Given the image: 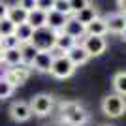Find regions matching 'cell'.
<instances>
[{
  "instance_id": "cell-1",
  "label": "cell",
  "mask_w": 126,
  "mask_h": 126,
  "mask_svg": "<svg viewBox=\"0 0 126 126\" xmlns=\"http://www.w3.org/2000/svg\"><path fill=\"white\" fill-rule=\"evenodd\" d=\"M60 119L68 126H85L89 122L90 115L77 100H66L60 105Z\"/></svg>"
},
{
  "instance_id": "cell-2",
  "label": "cell",
  "mask_w": 126,
  "mask_h": 126,
  "mask_svg": "<svg viewBox=\"0 0 126 126\" xmlns=\"http://www.w3.org/2000/svg\"><path fill=\"white\" fill-rule=\"evenodd\" d=\"M102 113L109 119H121L122 115L126 113V98L111 92V94H105L102 98Z\"/></svg>"
},
{
  "instance_id": "cell-3",
  "label": "cell",
  "mask_w": 126,
  "mask_h": 126,
  "mask_svg": "<svg viewBox=\"0 0 126 126\" xmlns=\"http://www.w3.org/2000/svg\"><path fill=\"white\" fill-rule=\"evenodd\" d=\"M28 105H30V109H32V115L42 117V119H43V117L51 115L53 105H55V98H53L51 94L40 92V94H34V96L30 98Z\"/></svg>"
},
{
  "instance_id": "cell-4",
  "label": "cell",
  "mask_w": 126,
  "mask_h": 126,
  "mask_svg": "<svg viewBox=\"0 0 126 126\" xmlns=\"http://www.w3.org/2000/svg\"><path fill=\"white\" fill-rule=\"evenodd\" d=\"M75 70L77 68L68 60V57L62 55V57H57L53 60V66H51V72H49V74L55 79H68V77H72V75L75 74Z\"/></svg>"
},
{
  "instance_id": "cell-5",
  "label": "cell",
  "mask_w": 126,
  "mask_h": 126,
  "mask_svg": "<svg viewBox=\"0 0 126 126\" xmlns=\"http://www.w3.org/2000/svg\"><path fill=\"white\" fill-rule=\"evenodd\" d=\"M79 43L83 45V49L87 51V55H89L90 58H92V57H102V55L107 51V40H105V38L85 36Z\"/></svg>"
},
{
  "instance_id": "cell-6",
  "label": "cell",
  "mask_w": 126,
  "mask_h": 126,
  "mask_svg": "<svg viewBox=\"0 0 126 126\" xmlns=\"http://www.w3.org/2000/svg\"><path fill=\"white\" fill-rule=\"evenodd\" d=\"M8 113H10L11 121H15V122H26V121H30V117H32L30 105L25 100H13L10 104Z\"/></svg>"
},
{
  "instance_id": "cell-7",
  "label": "cell",
  "mask_w": 126,
  "mask_h": 126,
  "mask_svg": "<svg viewBox=\"0 0 126 126\" xmlns=\"http://www.w3.org/2000/svg\"><path fill=\"white\" fill-rule=\"evenodd\" d=\"M32 75V70L26 68V66H17V68H10L8 74H6V81L13 87V89H19L28 81V77Z\"/></svg>"
},
{
  "instance_id": "cell-8",
  "label": "cell",
  "mask_w": 126,
  "mask_h": 126,
  "mask_svg": "<svg viewBox=\"0 0 126 126\" xmlns=\"http://www.w3.org/2000/svg\"><path fill=\"white\" fill-rule=\"evenodd\" d=\"M55 40H57V34L51 32L49 28H43V30H38L34 34L32 43L38 47V51H51L55 47Z\"/></svg>"
},
{
  "instance_id": "cell-9",
  "label": "cell",
  "mask_w": 126,
  "mask_h": 126,
  "mask_svg": "<svg viewBox=\"0 0 126 126\" xmlns=\"http://www.w3.org/2000/svg\"><path fill=\"white\" fill-rule=\"evenodd\" d=\"M53 57L51 51H40L34 58V62L30 64V70L32 72H38V74H49L51 72V66H53Z\"/></svg>"
},
{
  "instance_id": "cell-10",
  "label": "cell",
  "mask_w": 126,
  "mask_h": 126,
  "mask_svg": "<svg viewBox=\"0 0 126 126\" xmlns=\"http://www.w3.org/2000/svg\"><path fill=\"white\" fill-rule=\"evenodd\" d=\"M62 34H66V36L74 38L75 42H81L85 36H87V28H85L81 23H77L74 19V15L68 17L66 19V23H64V28H62Z\"/></svg>"
},
{
  "instance_id": "cell-11",
  "label": "cell",
  "mask_w": 126,
  "mask_h": 126,
  "mask_svg": "<svg viewBox=\"0 0 126 126\" xmlns=\"http://www.w3.org/2000/svg\"><path fill=\"white\" fill-rule=\"evenodd\" d=\"M105 23H107V32L111 34H119L121 36L122 32L126 30V17L121 15V13H109L107 17H104Z\"/></svg>"
},
{
  "instance_id": "cell-12",
  "label": "cell",
  "mask_w": 126,
  "mask_h": 126,
  "mask_svg": "<svg viewBox=\"0 0 126 126\" xmlns=\"http://www.w3.org/2000/svg\"><path fill=\"white\" fill-rule=\"evenodd\" d=\"M66 57H68V60L72 64H74L75 68H79V66H83V64H87L90 60V57L87 55V51L83 49V45L81 43H77L75 47H72L68 53H66Z\"/></svg>"
},
{
  "instance_id": "cell-13",
  "label": "cell",
  "mask_w": 126,
  "mask_h": 126,
  "mask_svg": "<svg viewBox=\"0 0 126 126\" xmlns=\"http://www.w3.org/2000/svg\"><path fill=\"white\" fill-rule=\"evenodd\" d=\"M87 28V36H98V38H105L109 32H107V23H105L104 17H96L90 25L85 26Z\"/></svg>"
},
{
  "instance_id": "cell-14",
  "label": "cell",
  "mask_w": 126,
  "mask_h": 126,
  "mask_svg": "<svg viewBox=\"0 0 126 126\" xmlns=\"http://www.w3.org/2000/svg\"><path fill=\"white\" fill-rule=\"evenodd\" d=\"M34 34H36V30H34L28 23H23V25H19L15 28V34H13V36L19 40V45H25V43H32Z\"/></svg>"
},
{
  "instance_id": "cell-15",
  "label": "cell",
  "mask_w": 126,
  "mask_h": 126,
  "mask_svg": "<svg viewBox=\"0 0 126 126\" xmlns=\"http://www.w3.org/2000/svg\"><path fill=\"white\" fill-rule=\"evenodd\" d=\"M26 23H28L36 32L43 30V28H47V13H43V11H40V10H34V11L28 13Z\"/></svg>"
},
{
  "instance_id": "cell-16",
  "label": "cell",
  "mask_w": 126,
  "mask_h": 126,
  "mask_svg": "<svg viewBox=\"0 0 126 126\" xmlns=\"http://www.w3.org/2000/svg\"><path fill=\"white\" fill-rule=\"evenodd\" d=\"M66 19H68V17H64V15H60V13H57L55 10H51L47 13V28L51 32H55V34H58V32H62Z\"/></svg>"
},
{
  "instance_id": "cell-17",
  "label": "cell",
  "mask_w": 126,
  "mask_h": 126,
  "mask_svg": "<svg viewBox=\"0 0 126 126\" xmlns=\"http://www.w3.org/2000/svg\"><path fill=\"white\" fill-rule=\"evenodd\" d=\"M26 19H28V13H26L23 8H19L17 4H10V10H8V21H11L15 26L23 25V23H26Z\"/></svg>"
},
{
  "instance_id": "cell-18",
  "label": "cell",
  "mask_w": 126,
  "mask_h": 126,
  "mask_svg": "<svg viewBox=\"0 0 126 126\" xmlns=\"http://www.w3.org/2000/svg\"><path fill=\"white\" fill-rule=\"evenodd\" d=\"M96 17H100V13H98V8L92 4L90 8H87V10H83V11H79V13H75L74 19H75L77 23H81L83 26H87V25H90V23L94 21Z\"/></svg>"
},
{
  "instance_id": "cell-19",
  "label": "cell",
  "mask_w": 126,
  "mask_h": 126,
  "mask_svg": "<svg viewBox=\"0 0 126 126\" xmlns=\"http://www.w3.org/2000/svg\"><path fill=\"white\" fill-rule=\"evenodd\" d=\"M19 51H21L23 66H26V68H30V64L34 62L36 55L40 53V51H38V47L34 45V43H25V45H21V47H19Z\"/></svg>"
},
{
  "instance_id": "cell-20",
  "label": "cell",
  "mask_w": 126,
  "mask_h": 126,
  "mask_svg": "<svg viewBox=\"0 0 126 126\" xmlns=\"http://www.w3.org/2000/svg\"><path fill=\"white\" fill-rule=\"evenodd\" d=\"M4 66L8 68H17V66H23V58H21V51L17 49H8L4 51Z\"/></svg>"
},
{
  "instance_id": "cell-21",
  "label": "cell",
  "mask_w": 126,
  "mask_h": 126,
  "mask_svg": "<svg viewBox=\"0 0 126 126\" xmlns=\"http://www.w3.org/2000/svg\"><path fill=\"white\" fill-rule=\"evenodd\" d=\"M111 85H113L115 94H119V96H122V98H126V70L117 72V74L113 75V81H111Z\"/></svg>"
},
{
  "instance_id": "cell-22",
  "label": "cell",
  "mask_w": 126,
  "mask_h": 126,
  "mask_svg": "<svg viewBox=\"0 0 126 126\" xmlns=\"http://www.w3.org/2000/svg\"><path fill=\"white\" fill-rule=\"evenodd\" d=\"M53 10L64 17L74 15V11H72V0H53Z\"/></svg>"
},
{
  "instance_id": "cell-23",
  "label": "cell",
  "mask_w": 126,
  "mask_h": 126,
  "mask_svg": "<svg viewBox=\"0 0 126 126\" xmlns=\"http://www.w3.org/2000/svg\"><path fill=\"white\" fill-rule=\"evenodd\" d=\"M15 28H17V26L13 25L11 21H8V19L0 21V36H2V38H6V36H13V34H15Z\"/></svg>"
},
{
  "instance_id": "cell-24",
  "label": "cell",
  "mask_w": 126,
  "mask_h": 126,
  "mask_svg": "<svg viewBox=\"0 0 126 126\" xmlns=\"http://www.w3.org/2000/svg\"><path fill=\"white\" fill-rule=\"evenodd\" d=\"M17 47H21V45H19V40H17L15 36H6V38H2V43H0V49H2V51L17 49Z\"/></svg>"
},
{
  "instance_id": "cell-25",
  "label": "cell",
  "mask_w": 126,
  "mask_h": 126,
  "mask_svg": "<svg viewBox=\"0 0 126 126\" xmlns=\"http://www.w3.org/2000/svg\"><path fill=\"white\" fill-rule=\"evenodd\" d=\"M13 92H15V89H13L6 79H4V81H0V100H8V98H11Z\"/></svg>"
},
{
  "instance_id": "cell-26",
  "label": "cell",
  "mask_w": 126,
  "mask_h": 126,
  "mask_svg": "<svg viewBox=\"0 0 126 126\" xmlns=\"http://www.w3.org/2000/svg\"><path fill=\"white\" fill-rule=\"evenodd\" d=\"M90 6H92L90 0H72V11H74V15L79 13V11H83V10H87V8H90Z\"/></svg>"
},
{
  "instance_id": "cell-27",
  "label": "cell",
  "mask_w": 126,
  "mask_h": 126,
  "mask_svg": "<svg viewBox=\"0 0 126 126\" xmlns=\"http://www.w3.org/2000/svg\"><path fill=\"white\" fill-rule=\"evenodd\" d=\"M36 10L43 11V13H49L53 10V0H36Z\"/></svg>"
},
{
  "instance_id": "cell-28",
  "label": "cell",
  "mask_w": 126,
  "mask_h": 126,
  "mask_svg": "<svg viewBox=\"0 0 126 126\" xmlns=\"http://www.w3.org/2000/svg\"><path fill=\"white\" fill-rule=\"evenodd\" d=\"M17 6H19V8H23L26 13H30V11L36 10V0H19V2H17Z\"/></svg>"
},
{
  "instance_id": "cell-29",
  "label": "cell",
  "mask_w": 126,
  "mask_h": 126,
  "mask_svg": "<svg viewBox=\"0 0 126 126\" xmlns=\"http://www.w3.org/2000/svg\"><path fill=\"white\" fill-rule=\"evenodd\" d=\"M8 10H10V4H8V2H2V0H0V21L8 19Z\"/></svg>"
},
{
  "instance_id": "cell-30",
  "label": "cell",
  "mask_w": 126,
  "mask_h": 126,
  "mask_svg": "<svg viewBox=\"0 0 126 126\" xmlns=\"http://www.w3.org/2000/svg\"><path fill=\"white\" fill-rule=\"evenodd\" d=\"M117 13L126 17V0H117Z\"/></svg>"
},
{
  "instance_id": "cell-31",
  "label": "cell",
  "mask_w": 126,
  "mask_h": 126,
  "mask_svg": "<svg viewBox=\"0 0 126 126\" xmlns=\"http://www.w3.org/2000/svg\"><path fill=\"white\" fill-rule=\"evenodd\" d=\"M8 66H4V64H0V81H4L6 79V74H8Z\"/></svg>"
},
{
  "instance_id": "cell-32",
  "label": "cell",
  "mask_w": 126,
  "mask_h": 126,
  "mask_svg": "<svg viewBox=\"0 0 126 126\" xmlns=\"http://www.w3.org/2000/svg\"><path fill=\"white\" fill-rule=\"evenodd\" d=\"M4 62V51H2V49H0V64Z\"/></svg>"
},
{
  "instance_id": "cell-33",
  "label": "cell",
  "mask_w": 126,
  "mask_h": 126,
  "mask_svg": "<svg viewBox=\"0 0 126 126\" xmlns=\"http://www.w3.org/2000/svg\"><path fill=\"white\" fill-rule=\"evenodd\" d=\"M121 38H122V42H126V30H124V32L121 34Z\"/></svg>"
},
{
  "instance_id": "cell-34",
  "label": "cell",
  "mask_w": 126,
  "mask_h": 126,
  "mask_svg": "<svg viewBox=\"0 0 126 126\" xmlns=\"http://www.w3.org/2000/svg\"><path fill=\"white\" fill-rule=\"evenodd\" d=\"M100 126H113V124H100Z\"/></svg>"
},
{
  "instance_id": "cell-35",
  "label": "cell",
  "mask_w": 126,
  "mask_h": 126,
  "mask_svg": "<svg viewBox=\"0 0 126 126\" xmlns=\"http://www.w3.org/2000/svg\"><path fill=\"white\" fill-rule=\"evenodd\" d=\"M0 43H2V36H0Z\"/></svg>"
}]
</instances>
